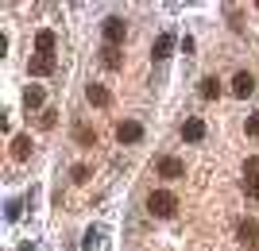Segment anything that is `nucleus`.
Wrapping results in <instances>:
<instances>
[{
	"instance_id": "obj_1",
	"label": "nucleus",
	"mask_w": 259,
	"mask_h": 251,
	"mask_svg": "<svg viewBox=\"0 0 259 251\" xmlns=\"http://www.w3.org/2000/svg\"><path fill=\"white\" fill-rule=\"evenodd\" d=\"M147 209H151L155 217H174V213H178V197H174L170 189H155V193L147 197Z\"/></svg>"
},
{
	"instance_id": "obj_2",
	"label": "nucleus",
	"mask_w": 259,
	"mask_h": 251,
	"mask_svg": "<svg viewBox=\"0 0 259 251\" xmlns=\"http://www.w3.org/2000/svg\"><path fill=\"white\" fill-rule=\"evenodd\" d=\"M101 35H105L108 46H120V43H124V35H128V27H124V20H120V16H108V20L101 23Z\"/></svg>"
},
{
	"instance_id": "obj_3",
	"label": "nucleus",
	"mask_w": 259,
	"mask_h": 251,
	"mask_svg": "<svg viewBox=\"0 0 259 251\" xmlns=\"http://www.w3.org/2000/svg\"><path fill=\"white\" fill-rule=\"evenodd\" d=\"M244 193L259 201V155H251L244 163Z\"/></svg>"
},
{
	"instance_id": "obj_4",
	"label": "nucleus",
	"mask_w": 259,
	"mask_h": 251,
	"mask_svg": "<svg viewBox=\"0 0 259 251\" xmlns=\"http://www.w3.org/2000/svg\"><path fill=\"white\" fill-rule=\"evenodd\" d=\"M251 89H255V77H251L248 70H236V77H232V93H236L240 101H248Z\"/></svg>"
},
{
	"instance_id": "obj_5",
	"label": "nucleus",
	"mask_w": 259,
	"mask_h": 251,
	"mask_svg": "<svg viewBox=\"0 0 259 251\" xmlns=\"http://www.w3.org/2000/svg\"><path fill=\"white\" fill-rule=\"evenodd\" d=\"M116 139H120V143H140V139H143V128H140L136 120H120V124H116Z\"/></svg>"
},
{
	"instance_id": "obj_6",
	"label": "nucleus",
	"mask_w": 259,
	"mask_h": 251,
	"mask_svg": "<svg viewBox=\"0 0 259 251\" xmlns=\"http://www.w3.org/2000/svg\"><path fill=\"white\" fill-rule=\"evenodd\" d=\"M159 174L162 178H182L186 174V166L174 159V155H166V159H159Z\"/></svg>"
},
{
	"instance_id": "obj_7",
	"label": "nucleus",
	"mask_w": 259,
	"mask_h": 251,
	"mask_svg": "<svg viewBox=\"0 0 259 251\" xmlns=\"http://www.w3.org/2000/svg\"><path fill=\"white\" fill-rule=\"evenodd\" d=\"M27 70H31L35 77H47V74H54V58H51V55H35Z\"/></svg>"
},
{
	"instance_id": "obj_8",
	"label": "nucleus",
	"mask_w": 259,
	"mask_h": 251,
	"mask_svg": "<svg viewBox=\"0 0 259 251\" xmlns=\"http://www.w3.org/2000/svg\"><path fill=\"white\" fill-rule=\"evenodd\" d=\"M54 43H58V35H54V31H39V35H35V51H39V55L54 58Z\"/></svg>"
},
{
	"instance_id": "obj_9",
	"label": "nucleus",
	"mask_w": 259,
	"mask_h": 251,
	"mask_svg": "<svg viewBox=\"0 0 259 251\" xmlns=\"http://www.w3.org/2000/svg\"><path fill=\"white\" fill-rule=\"evenodd\" d=\"M170 51H174V35H159V39H155V46H151V55L159 58H170Z\"/></svg>"
},
{
	"instance_id": "obj_10",
	"label": "nucleus",
	"mask_w": 259,
	"mask_h": 251,
	"mask_svg": "<svg viewBox=\"0 0 259 251\" xmlns=\"http://www.w3.org/2000/svg\"><path fill=\"white\" fill-rule=\"evenodd\" d=\"M85 97H89V105H97V109L112 105V97H108V89H105V85H89V89H85Z\"/></svg>"
},
{
	"instance_id": "obj_11",
	"label": "nucleus",
	"mask_w": 259,
	"mask_h": 251,
	"mask_svg": "<svg viewBox=\"0 0 259 251\" xmlns=\"http://www.w3.org/2000/svg\"><path fill=\"white\" fill-rule=\"evenodd\" d=\"M240 240H244V243H255V247H259V228H255V220H240Z\"/></svg>"
},
{
	"instance_id": "obj_12",
	"label": "nucleus",
	"mask_w": 259,
	"mask_h": 251,
	"mask_svg": "<svg viewBox=\"0 0 259 251\" xmlns=\"http://www.w3.org/2000/svg\"><path fill=\"white\" fill-rule=\"evenodd\" d=\"M201 135H205V124H201V120H186V124H182V139L197 143Z\"/></svg>"
},
{
	"instance_id": "obj_13",
	"label": "nucleus",
	"mask_w": 259,
	"mask_h": 251,
	"mask_svg": "<svg viewBox=\"0 0 259 251\" xmlns=\"http://www.w3.org/2000/svg\"><path fill=\"white\" fill-rule=\"evenodd\" d=\"M43 101H47V93L39 85H31L27 93H23V105H27V109H43Z\"/></svg>"
},
{
	"instance_id": "obj_14",
	"label": "nucleus",
	"mask_w": 259,
	"mask_h": 251,
	"mask_svg": "<svg viewBox=\"0 0 259 251\" xmlns=\"http://www.w3.org/2000/svg\"><path fill=\"white\" fill-rule=\"evenodd\" d=\"M12 155H16V159H27V155H31V139H27V135H16V139H12Z\"/></svg>"
},
{
	"instance_id": "obj_15",
	"label": "nucleus",
	"mask_w": 259,
	"mask_h": 251,
	"mask_svg": "<svg viewBox=\"0 0 259 251\" xmlns=\"http://www.w3.org/2000/svg\"><path fill=\"white\" fill-rule=\"evenodd\" d=\"M101 66H108V70H120V51H116V46H105V51H101Z\"/></svg>"
},
{
	"instance_id": "obj_16",
	"label": "nucleus",
	"mask_w": 259,
	"mask_h": 251,
	"mask_svg": "<svg viewBox=\"0 0 259 251\" xmlns=\"http://www.w3.org/2000/svg\"><path fill=\"white\" fill-rule=\"evenodd\" d=\"M201 97H205V101L221 97V81H217V77H205V81H201Z\"/></svg>"
},
{
	"instance_id": "obj_17",
	"label": "nucleus",
	"mask_w": 259,
	"mask_h": 251,
	"mask_svg": "<svg viewBox=\"0 0 259 251\" xmlns=\"http://www.w3.org/2000/svg\"><path fill=\"white\" fill-rule=\"evenodd\" d=\"M244 131H248V135H255V139H259V112H251V116H248V124H244Z\"/></svg>"
},
{
	"instance_id": "obj_18",
	"label": "nucleus",
	"mask_w": 259,
	"mask_h": 251,
	"mask_svg": "<svg viewBox=\"0 0 259 251\" xmlns=\"http://www.w3.org/2000/svg\"><path fill=\"white\" fill-rule=\"evenodd\" d=\"M93 139H97V135H93L89 128H77V143H93Z\"/></svg>"
},
{
	"instance_id": "obj_19",
	"label": "nucleus",
	"mask_w": 259,
	"mask_h": 251,
	"mask_svg": "<svg viewBox=\"0 0 259 251\" xmlns=\"http://www.w3.org/2000/svg\"><path fill=\"white\" fill-rule=\"evenodd\" d=\"M89 178V166H74V182H85Z\"/></svg>"
},
{
	"instance_id": "obj_20",
	"label": "nucleus",
	"mask_w": 259,
	"mask_h": 251,
	"mask_svg": "<svg viewBox=\"0 0 259 251\" xmlns=\"http://www.w3.org/2000/svg\"><path fill=\"white\" fill-rule=\"evenodd\" d=\"M20 251H35V247H31V243H23V247H20Z\"/></svg>"
}]
</instances>
